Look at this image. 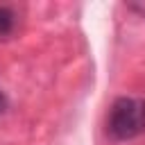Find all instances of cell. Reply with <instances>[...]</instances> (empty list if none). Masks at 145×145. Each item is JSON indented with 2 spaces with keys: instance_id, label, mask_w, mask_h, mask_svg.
<instances>
[{
  "instance_id": "cell-5",
  "label": "cell",
  "mask_w": 145,
  "mask_h": 145,
  "mask_svg": "<svg viewBox=\"0 0 145 145\" xmlns=\"http://www.w3.org/2000/svg\"><path fill=\"white\" fill-rule=\"evenodd\" d=\"M143 111H145V100H143Z\"/></svg>"
},
{
  "instance_id": "cell-3",
  "label": "cell",
  "mask_w": 145,
  "mask_h": 145,
  "mask_svg": "<svg viewBox=\"0 0 145 145\" xmlns=\"http://www.w3.org/2000/svg\"><path fill=\"white\" fill-rule=\"evenodd\" d=\"M127 9H131V11H136V14H143V16H145V2H129V5H127Z\"/></svg>"
},
{
  "instance_id": "cell-4",
  "label": "cell",
  "mask_w": 145,
  "mask_h": 145,
  "mask_svg": "<svg viewBox=\"0 0 145 145\" xmlns=\"http://www.w3.org/2000/svg\"><path fill=\"white\" fill-rule=\"evenodd\" d=\"M7 106H9V100H7V95L0 91V113H5V111H7Z\"/></svg>"
},
{
  "instance_id": "cell-2",
  "label": "cell",
  "mask_w": 145,
  "mask_h": 145,
  "mask_svg": "<svg viewBox=\"0 0 145 145\" xmlns=\"http://www.w3.org/2000/svg\"><path fill=\"white\" fill-rule=\"evenodd\" d=\"M16 25H18V14L14 7L9 5H0V41L9 39L14 32H16Z\"/></svg>"
},
{
  "instance_id": "cell-1",
  "label": "cell",
  "mask_w": 145,
  "mask_h": 145,
  "mask_svg": "<svg viewBox=\"0 0 145 145\" xmlns=\"http://www.w3.org/2000/svg\"><path fill=\"white\" fill-rule=\"evenodd\" d=\"M106 131L116 140H129L145 131L143 102L134 97H118L106 113Z\"/></svg>"
}]
</instances>
